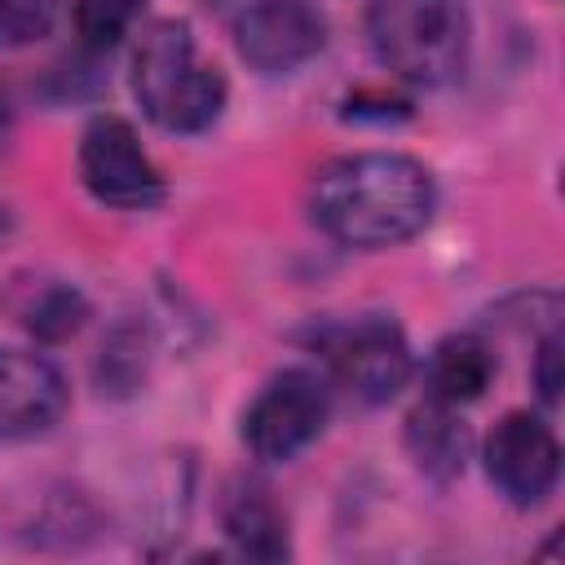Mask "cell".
<instances>
[{
    "mask_svg": "<svg viewBox=\"0 0 565 565\" xmlns=\"http://www.w3.org/2000/svg\"><path fill=\"white\" fill-rule=\"evenodd\" d=\"M494 371H499V362H494V353L481 335H446L424 362L428 402H441V406L459 411V406L477 402L490 388Z\"/></svg>",
    "mask_w": 565,
    "mask_h": 565,
    "instance_id": "cell-10",
    "label": "cell"
},
{
    "mask_svg": "<svg viewBox=\"0 0 565 565\" xmlns=\"http://www.w3.org/2000/svg\"><path fill=\"white\" fill-rule=\"evenodd\" d=\"M322 358L331 375L358 402H388L411 380V349L388 318H358L322 335Z\"/></svg>",
    "mask_w": 565,
    "mask_h": 565,
    "instance_id": "cell-7",
    "label": "cell"
},
{
    "mask_svg": "<svg viewBox=\"0 0 565 565\" xmlns=\"http://www.w3.org/2000/svg\"><path fill=\"white\" fill-rule=\"evenodd\" d=\"M327 411H331L327 380L309 366H291V371L274 375L247 406L243 441L260 463H287L322 433Z\"/></svg>",
    "mask_w": 565,
    "mask_h": 565,
    "instance_id": "cell-4",
    "label": "cell"
},
{
    "mask_svg": "<svg viewBox=\"0 0 565 565\" xmlns=\"http://www.w3.org/2000/svg\"><path fill=\"white\" fill-rule=\"evenodd\" d=\"M146 0H75V31L88 53H110L137 22Z\"/></svg>",
    "mask_w": 565,
    "mask_h": 565,
    "instance_id": "cell-13",
    "label": "cell"
},
{
    "mask_svg": "<svg viewBox=\"0 0 565 565\" xmlns=\"http://www.w3.org/2000/svg\"><path fill=\"white\" fill-rule=\"evenodd\" d=\"M132 93L168 132H203L225 106V75L199 57L185 22H154L132 57Z\"/></svg>",
    "mask_w": 565,
    "mask_h": 565,
    "instance_id": "cell-2",
    "label": "cell"
},
{
    "mask_svg": "<svg viewBox=\"0 0 565 565\" xmlns=\"http://www.w3.org/2000/svg\"><path fill=\"white\" fill-rule=\"evenodd\" d=\"M0 234H4V207H0Z\"/></svg>",
    "mask_w": 565,
    "mask_h": 565,
    "instance_id": "cell-17",
    "label": "cell"
},
{
    "mask_svg": "<svg viewBox=\"0 0 565 565\" xmlns=\"http://www.w3.org/2000/svg\"><path fill=\"white\" fill-rule=\"evenodd\" d=\"M207 4L230 22L238 53L265 75L305 66L327 40V26L309 0H207Z\"/></svg>",
    "mask_w": 565,
    "mask_h": 565,
    "instance_id": "cell-5",
    "label": "cell"
},
{
    "mask_svg": "<svg viewBox=\"0 0 565 565\" xmlns=\"http://www.w3.org/2000/svg\"><path fill=\"white\" fill-rule=\"evenodd\" d=\"M406 441H411L415 463H419L428 477H437V481L459 477L463 463H468V428H463V419L455 415V406L424 402L419 411H411V419H406Z\"/></svg>",
    "mask_w": 565,
    "mask_h": 565,
    "instance_id": "cell-11",
    "label": "cell"
},
{
    "mask_svg": "<svg viewBox=\"0 0 565 565\" xmlns=\"http://www.w3.org/2000/svg\"><path fill=\"white\" fill-rule=\"evenodd\" d=\"M534 384H539V397H543V402H556V397H561V340H556V335H547V340L539 344Z\"/></svg>",
    "mask_w": 565,
    "mask_h": 565,
    "instance_id": "cell-16",
    "label": "cell"
},
{
    "mask_svg": "<svg viewBox=\"0 0 565 565\" xmlns=\"http://www.w3.org/2000/svg\"><path fill=\"white\" fill-rule=\"evenodd\" d=\"M225 534L243 556L256 561L287 556V521L260 486H243L225 499Z\"/></svg>",
    "mask_w": 565,
    "mask_h": 565,
    "instance_id": "cell-12",
    "label": "cell"
},
{
    "mask_svg": "<svg viewBox=\"0 0 565 565\" xmlns=\"http://www.w3.org/2000/svg\"><path fill=\"white\" fill-rule=\"evenodd\" d=\"M366 35L384 71L424 88L455 79L468 57V13L459 0H375Z\"/></svg>",
    "mask_w": 565,
    "mask_h": 565,
    "instance_id": "cell-3",
    "label": "cell"
},
{
    "mask_svg": "<svg viewBox=\"0 0 565 565\" xmlns=\"http://www.w3.org/2000/svg\"><path fill=\"white\" fill-rule=\"evenodd\" d=\"M437 207L433 172L397 150L331 159L309 185L318 230L344 247H397L415 238Z\"/></svg>",
    "mask_w": 565,
    "mask_h": 565,
    "instance_id": "cell-1",
    "label": "cell"
},
{
    "mask_svg": "<svg viewBox=\"0 0 565 565\" xmlns=\"http://www.w3.org/2000/svg\"><path fill=\"white\" fill-rule=\"evenodd\" d=\"M79 181L106 207L146 212L163 199V177H159L154 159L146 154L132 124L119 115L88 119V128L79 137Z\"/></svg>",
    "mask_w": 565,
    "mask_h": 565,
    "instance_id": "cell-6",
    "label": "cell"
},
{
    "mask_svg": "<svg viewBox=\"0 0 565 565\" xmlns=\"http://www.w3.org/2000/svg\"><path fill=\"white\" fill-rule=\"evenodd\" d=\"M79 318H84V300H79L75 291H66V287H53V291H44V296L31 305L26 327H31L40 340H62V335H71V331L79 327Z\"/></svg>",
    "mask_w": 565,
    "mask_h": 565,
    "instance_id": "cell-15",
    "label": "cell"
},
{
    "mask_svg": "<svg viewBox=\"0 0 565 565\" xmlns=\"http://www.w3.org/2000/svg\"><path fill=\"white\" fill-rule=\"evenodd\" d=\"M66 411L62 371L35 349H0V441L49 433Z\"/></svg>",
    "mask_w": 565,
    "mask_h": 565,
    "instance_id": "cell-9",
    "label": "cell"
},
{
    "mask_svg": "<svg viewBox=\"0 0 565 565\" xmlns=\"http://www.w3.org/2000/svg\"><path fill=\"white\" fill-rule=\"evenodd\" d=\"M486 472L499 486V494H508L521 508L547 499L561 477L556 433L539 415H525V411L503 415L486 437Z\"/></svg>",
    "mask_w": 565,
    "mask_h": 565,
    "instance_id": "cell-8",
    "label": "cell"
},
{
    "mask_svg": "<svg viewBox=\"0 0 565 565\" xmlns=\"http://www.w3.org/2000/svg\"><path fill=\"white\" fill-rule=\"evenodd\" d=\"M57 13H62V0H0V53L44 40Z\"/></svg>",
    "mask_w": 565,
    "mask_h": 565,
    "instance_id": "cell-14",
    "label": "cell"
}]
</instances>
